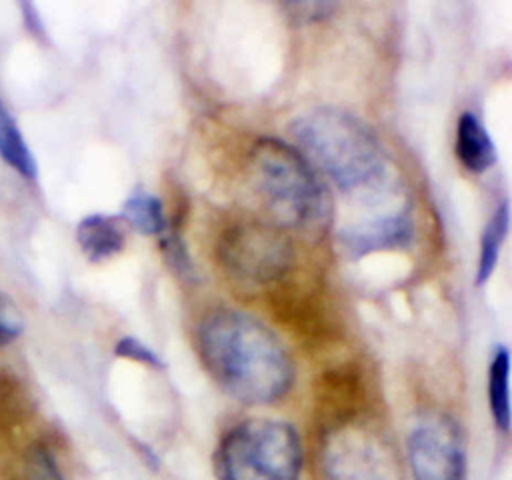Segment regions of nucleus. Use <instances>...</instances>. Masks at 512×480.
<instances>
[{
  "label": "nucleus",
  "mask_w": 512,
  "mask_h": 480,
  "mask_svg": "<svg viewBox=\"0 0 512 480\" xmlns=\"http://www.w3.org/2000/svg\"><path fill=\"white\" fill-rule=\"evenodd\" d=\"M248 174L278 228L310 238L328 230L332 220L330 196L298 148L278 138L258 140L248 156Z\"/></svg>",
  "instance_id": "nucleus-3"
},
{
  "label": "nucleus",
  "mask_w": 512,
  "mask_h": 480,
  "mask_svg": "<svg viewBox=\"0 0 512 480\" xmlns=\"http://www.w3.org/2000/svg\"><path fill=\"white\" fill-rule=\"evenodd\" d=\"M220 266L240 282L270 284L292 266L294 248L282 228L264 222H238L218 240Z\"/></svg>",
  "instance_id": "nucleus-5"
},
{
  "label": "nucleus",
  "mask_w": 512,
  "mask_h": 480,
  "mask_svg": "<svg viewBox=\"0 0 512 480\" xmlns=\"http://www.w3.org/2000/svg\"><path fill=\"white\" fill-rule=\"evenodd\" d=\"M508 374L510 356L506 346H496L488 366V402L496 426L506 432L510 426V402H508Z\"/></svg>",
  "instance_id": "nucleus-14"
},
{
  "label": "nucleus",
  "mask_w": 512,
  "mask_h": 480,
  "mask_svg": "<svg viewBox=\"0 0 512 480\" xmlns=\"http://www.w3.org/2000/svg\"><path fill=\"white\" fill-rule=\"evenodd\" d=\"M34 478L36 480H62L58 474L56 464L52 462V458L44 452H40L34 460Z\"/></svg>",
  "instance_id": "nucleus-19"
},
{
  "label": "nucleus",
  "mask_w": 512,
  "mask_h": 480,
  "mask_svg": "<svg viewBox=\"0 0 512 480\" xmlns=\"http://www.w3.org/2000/svg\"><path fill=\"white\" fill-rule=\"evenodd\" d=\"M198 352L212 380L244 404H272L294 380V366L280 338L258 318L218 308L198 326Z\"/></svg>",
  "instance_id": "nucleus-1"
},
{
  "label": "nucleus",
  "mask_w": 512,
  "mask_h": 480,
  "mask_svg": "<svg viewBox=\"0 0 512 480\" xmlns=\"http://www.w3.org/2000/svg\"><path fill=\"white\" fill-rule=\"evenodd\" d=\"M328 480H402L392 454L376 438L350 430L326 450Z\"/></svg>",
  "instance_id": "nucleus-7"
},
{
  "label": "nucleus",
  "mask_w": 512,
  "mask_h": 480,
  "mask_svg": "<svg viewBox=\"0 0 512 480\" xmlns=\"http://www.w3.org/2000/svg\"><path fill=\"white\" fill-rule=\"evenodd\" d=\"M76 240L90 262H104L124 250V222L120 216L90 214L78 222Z\"/></svg>",
  "instance_id": "nucleus-10"
},
{
  "label": "nucleus",
  "mask_w": 512,
  "mask_h": 480,
  "mask_svg": "<svg viewBox=\"0 0 512 480\" xmlns=\"http://www.w3.org/2000/svg\"><path fill=\"white\" fill-rule=\"evenodd\" d=\"M218 468L224 480H300L302 444L282 420H246L224 436Z\"/></svg>",
  "instance_id": "nucleus-4"
},
{
  "label": "nucleus",
  "mask_w": 512,
  "mask_h": 480,
  "mask_svg": "<svg viewBox=\"0 0 512 480\" xmlns=\"http://www.w3.org/2000/svg\"><path fill=\"white\" fill-rule=\"evenodd\" d=\"M414 480H464V448L456 424L446 416L422 418L408 436Z\"/></svg>",
  "instance_id": "nucleus-6"
},
{
  "label": "nucleus",
  "mask_w": 512,
  "mask_h": 480,
  "mask_svg": "<svg viewBox=\"0 0 512 480\" xmlns=\"http://www.w3.org/2000/svg\"><path fill=\"white\" fill-rule=\"evenodd\" d=\"M288 10L294 14V18L308 22V20H320L324 16H328L334 10V4H326V2H298V4H290Z\"/></svg>",
  "instance_id": "nucleus-18"
},
{
  "label": "nucleus",
  "mask_w": 512,
  "mask_h": 480,
  "mask_svg": "<svg viewBox=\"0 0 512 480\" xmlns=\"http://www.w3.org/2000/svg\"><path fill=\"white\" fill-rule=\"evenodd\" d=\"M162 252L166 254L168 262L174 266V270H178L180 274H188L190 272V258L188 252L184 248V244L180 242L178 236L174 234H162V242H160Z\"/></svg>",
  "instance_id": "nucleus-17"
},
{
  "label": "nucleus",
  "mask_w": 512,
  "mask_h": 480,
  "mask_svg": "<svg viewBox=\"0 0 512 480\" xmlns=\"http://www.w3.org/2000/svg\"><path fill=\"white\" fill-rule=\"evenodd\" d=\"M0 156L20 176L34 180L38 174L36 160L6 106L0 102Z\"/></svg>",
  "instance_id": "nucleus-13"
},
{
  "label": "nucleus",
  "mask_w": 512,
  "mask_h": 480,
  "mask_svg": "<svg viewBox=\"0 0 512 480\" xmlns=\"http://www.w3.org/2000/svg\"><path fill=\"white\" fill-rule=\"evenodd\" d=\"M290 130L298 152L342 192L368 194L386 182L384 148L354 114L322 106L300 114Z\"/></svg>",
  "instance_id": "nucleus-2"
},
{
  "label": "nucleus",
  "mask_w": 512,
  "mask_h": 480,
  "mask_svg": "<svg viewBox=\"0 0 512 480\" xmlns=\"http://www.w3.org/2000/svg\"><path fill=\"white\" fill-rule=\"evenodd\" d=\"M116 356H122V358H130V360H136L140 364H146V366H152V368H160L162 366V360L160 356L148 348L144 342H140L138 338L134 336H122L118 342H116Z\"/></svg>",
  "instance_id": "nucleus-15"
},
{
  "label": "nucleus",
  "mask_w": 512,
  "mask_h": 480,
  "mask_svg": "<svg viewBox=\"0 0 512 480\" xmlns=\"http://www.w3.org/2000/svg\"><path fill=\"white\" fill-rule=\"evenodd\" d=\"M508 224H510V208H508V200H502L496 210L492 212L482 238H480V252H478V264H476V286H482L488 282V278L492 276L498 258H500V250L502 244L506 240L508 234Z\"/></svg>",
  "instance_id": "nucleus-11"
},
{
  "label": "nucleus",
  "mask_w": 512,
  "mask_h": 480,
  "mask_svg": "<svg viewBox=\"0 0 512 480\" xmlns=\"http://www.w3.org/2000/svg\"><path fill=\"white\" fill-rule=\"evenodd\" d=\"M22 332V320L14 304L0 294V346L12 342Z\"/></svg>",
  "instance_id": "nucleus-16"
},
{
  "label": "nucleus",
  "mask_w": 512,
  "mask_h": 480,
  "mask_svg": "<svg viewBox=\"0 0 512 480\" xmlns=\"http://www.w3.org/2000/svg\"><path fill=\"white\" fill-rule=\"evenodd\" d=\"M454 150H456V158L460 160V164L468 172H474V174H482V172L490 170L498 160L496 146H494L486 126L470 110H464L458 116Z\"/></svg>",
  "instance_id": "nucleus-9"
},
{
  "label": "nucleus",
  "mask_w": 512,
  "mask_h": 480,
  "mask_svg": "<svg viewBox=\"0 0 512 480\" xmlns=\"http://www.w3.org/2000/svg\"><path fill=\"white\" fill-rule=\"evenodd\" d=\"M122 222L144 236H162L166 232V216L158 196L146 190L132 192L122 206Z\"/></svg>",
  "instance_id": "nucleus-12"
},
{
  "label": "nucleus",
  "mask_w": 512,
  "mask_h": 480,
  "mask_svg": "<svg viewBox=\"0 0 512 480\" xmlns=\"http://www.w3.org/2000/svg\"><path fill=\"white\" fill-rule=\"evenodd\" d=\"M412 236V218L406 212H394L344 228L340 232V244L348 256L360 258L380 250L402 248L412 242Z\"/></svg>",
  "instance_id": "nucleus-8"
}]
</instances>
